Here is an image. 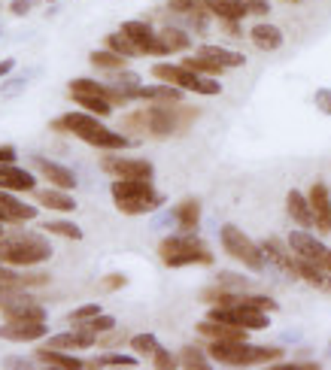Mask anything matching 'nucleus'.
<instances>
[{"label":"nucleus","mask_w":331,"mask_h":370,"mask_svg":"<svg viewBox=\"0 0 331 370\" xmlns=\"http://www.w3.org/2000/svg\"><path fill=\"white\" fill-rule=\"evenodd\" d=\"M13 67H15L13 58H3V61H0V79H3V77H10V73H13Z\"/></svg>","instance_id":"nucleus-51"},{"label":"nucleus","mask_w":331,"mask_h":370,"mask_svg":"<svg viewBox=\"0 0 331 370\" xmlns=\"http://www.w3.org/2000/svg\"><path fill=\"white\" fill-rule=\"evenodd\" d=\"M159 346H161V343H159V337H155V334H137V337H131V349L140 352V355L152 358V352L159 349Z\"/></svg>","instance_id":"nucleus-36"},{"label":"nucleus","mask_w":331,"mask_h":370,"mask_svg":"<svg viewBox=\"0 0 331 370\" xmlns=\"http://www.w3.org/2000/svg\"><path fill=\"white\" fill-rule=\"evenodd\" d=\"M152 364L155 367H161V370H173V367H179V355H170L168 349H155L152 352Z\"/></svg>","instance_id":"nucleus-42"},{"label":"nucleus","mask_w":331,"mask_h":370,"mask_svg":"<svg viewBox=\"0 0 331 370\" xmlns=\"http://www.w3.org/2000/svg\"><path fill=\"white\" fill-rule=\"evenodd\" d=\"M125 95L131 100H149V104H183V88L170 86H128Z\"/></svg>","instance_id":"nucleus-12"},{"label":"nucleus","mask_w":331,"mask_h":370,"mask_svg":"<svg viewBox=\"0 0 331 370\" xmlns=\"http://www.w3.org/2000/svg\"><path fill=\"white\" fill-rule=\"evenodd\" d=\"M173 218H177V225L183 228L186 234H195L197 225H201V204H197L195 198H186L183 204L173 209Z\"/></svg>","instance_id":"nucleus-27"},{"label":"nucleus","mask_w":331,"mask_h":370,"mask_svg":"<svg viewBox=\"0 0 331 370\" xmlns=\"http://www.w3.org/2000/svg\"><path fill=\"white\" fill-rule=\"evenodd\" d=\"M95 316H101V304H86V307H79V309H73V313L67 316L73 325H86L88 319H95Z\"/></svg>","instance_id":"nucleus-39"},{"label":"nucleus","mask_w":331,"mask_h":370,"mask_svg":"<svg viewBox=\"0 0 331 370\" xmlns=\"http://www.w3.org/2000/svg\"><path fill=\"white\" fill-rule=\"evenodd\" d=\"M261 252H264V258H268V262L277 267V271H283L286 276L298 280V255L292 252V246H289V243H280L277 237H271V240L261 243Z\"/></svg>","instance_id":"nucleus-13"},{"label":"nucleus","mask_w":331,"mask_h":370,"mask_svg":"<svg viewBox=\"0 0 331 370\" xmlns=\"http://www.w3.org/2000/svg\"><path fill=\"white\" fill-rule=\"evenodd\" d=\"M37 200L49 209H58V213H73V209H76V200L64 188H58V185H52V188H37Z\"/></svg>","instance_id":"nucleus-26"},{"label":"nucleus","mask_w":331,"mask_h":370,"mask_svg":"<svg viewBox=\"0 0 331 370\" xmlns=\"http://www.w3.org/2000/svg\"><path fill=\"white\" fill-rule=\"evenodd\" d=\"M183 67H188V70H195V73H201V77H219V73H225V67L213 64L210 58H204V55H192V58H186Z\"/></svg>","instance_id":"nucleus-33"},{"label":"nucleus","mask_w":331,"mask_h":370,"mask_svg":"<svg viewBox=\"0 0 331 370\" xmlns=\"http://www.w3.org/2000/svg\"><path fill=\"white\" fill-rule=\"evenodd\" d=\"M122 285H128V276L125 273H106L101 280V289L104 291H119Z\"/></svg>","instance_id":"nucleus-43"},{"label":"nucleus","mask_w":331,"mask_h":370,"mask_svg":"<svg viewBox=\"0 0 331 370\" xmlns=\"http://www.w3.org/2000/svg\"><path fill=\"white\" fill-rule=\"evenodd\" d=\"M289 246L298 258H307V262H316L328 271V262H331V249L325 246L322 240H316L313 234H307V228H298L289 234Z\"/></svg>","instance_id":"nucleus-11"},{"label":"nucleus","mask_w":331,"mask_h":370,"mask_svg":"<svg viewBox=\"0 0 331 370\" xmlns=\"http://www.w3.org/2000/svg\"><path fill=\"white\" fill-rule=\"evenodd\" d=\"M110 191L119 213L125 216H143L164 204V195L152 188V179H115L110 185Z\"/></svg>","instance_id":"nucleus-3"},{"label":"nucleus","mask_w":331,"mask_h":370,"mask_svg":"<svg viewBox=\"0 0 331 370\" xmlns=\"http://www.w3.org/2000/svg\"><path fill=\"white\" fill-rule=\"evenodd\" d=\"M204 3H207V10L216 15V19H222V22H243V19H250L243 0H204Z\"/></svg>","instance_id":"nucleus-24"},{"label":"nucleus","mask_w":331,"mask_h":370,"mask_svg":"<svg viewBox=\"0 0 331 370\" xmlns=\"http://www.w3.org/2000/svg\"><path fill=\"white\" fill-rule=\"evenodd\" d=\"M216 285H222V289H231V291H246V285H250V280L240 273H231V271H222L216 276Z\"/></svg>","instance_id":"nucleus-37"},{"label":"nucleus","mask_w":331,"mask_h":370,"mask_svg":"<svg viewBox=\"0 0 331 370\" xmlns=\"http://www.w3.org/2000/svg\"><path fill=\"white\" fill-rule=\"evenodd\" d=\"M0 237H3V228H0Z\"/></svg>","instance_id":"nucleus-55"},{"label":"nucleus","mask_w":331,"mask_h":370,"mask_svg":"<svg viewBox=\"0 0 331 370\" xmlns=\"http://www.w3.org/2000/svg\"><path fill=\"white\" fill-rule=\"evenodd\" d=\"M179 367L207 370V367H210V361H207L204 349H197V346H183V349H179Z\"/></svg>","instance_id":"nucleus-32"},{"label":"nucleus","mask_w":331,"mask_h":370,"mask_svg":"<svg viewBox=\"0 0 331 370\" xmlns=\"http://www.w3.org/2000/svg\"><path fill=\"white\" fill-rule=\"evenodd\" d=\"M197 55L210 58L213 64L225 67V70H231V67H243V64H246V55L234 52V49H225V46H213V43H204L201 49H197Z\"/></svg>","instance_id":"nucleus-23"},{"label":"nucleus","mask_w":331,"mask_h":370,"mask_svg":"<svg viewBox=\"0 0 331 370\" xmlns=\"http://www.w3.org/2000/svg\"><path fill=\"white\" fill-rule=\"evenodd\" d=\"M243 6H246V13H250V15H255V19H264V15L271 13L268 0H243Z\"/></svg>","instance_id":"nucleus-44"},{"label":"nucleus","mask_w":331,"mask_h":370,"mask_svg":"<svg viewBox=\"0 0 331 370\" xmlns=\"http://www.w3.org/2000/svg\"><path fill=\"white\" fill-rule=\"evenodd\" d=\"M0 188L6 191H37V179L31 170H22L19 164H0Z\"/></svg>","instance_id":"nucleus-17"},{"label":"nucleus","mask_w":331,"mask_h":370,"mask_svg":"<svg viewBox=\"0 0 331 370\" xmlns=\"http://www.w3.org/2000/svg\"><path fill=\"white\" fill-rule=\"evenodd\" d=\"M34 358L40 361V364H46V367H58V370H82V367H86L79 358L64 355V349H55V346H43V349H37V352H34Z\"/></svg>","instance_id":"nucleus-25"},{"label":"nucleus","mask_w":331,"mask_h":370,"mask_svg":"<svg viewBox=\"0 0 331 370\" xmlns=\"http://www.w3.org/2000/svg\"><path fill=\"white\" fill-rule=\"evenodd\" d=\"M159 37L168 43V49L170 52H186L188 46H192V40H188V33L186 31H179V28H164Z\"/></svg>","instance_id":"nucleus-34"},{"label":"nucleus","mask_w":331,"mask_h":370,"mask_svg":"<svg viewBox=\"0 0 331 370\" xmlns=\"http://www.w3.org/2000/svg\"><path fill=\"white\" fill-rule=\"evenodd\" d=\"M219 240H222V249H225L231 258H237L240 264H246L250 271L261 273L264 267H268V258H264L261 246H259V243H252L243 231L237 228V225H222Z\"/></svg>","instance_id":"nucleus-8"},{"label":"nucleus","mask_w":331,"mask_h":370,"mask_svg":"<svg viewBox=\"0 0 331 370\" xmlns=\"http://www.w3.org/2000/svg\"><path fill=\"white\" fill-rule=\"evenodd\" d=\"M197 109L179 106V104H152L146 109V131L152 137H170V134L186 131L197 119Z\"/></svg>","instance_id":"nucleus-6"},{"label":"nucleus","mask_w":331,"mask_h":370,"mask_svg":"<svg viewBox=\"0 0 331 370\" xmlns=\"http://www.w3.org/2000/svg\"><path fill=\"white\" fill-rule=\"evenodd\" d=\"M46 337V322H24V319H6L0 325V340H13V343H31Z\"/></svg>","instance_id":"nucleus-15"},{"label":"nucleus","mask_w":331,"mask_h":370,"mask_svg":"<svg viewBox=\"0 0 331 370\" xmlns=\"http://www.w3.org/2000/svg\"><path fill=\"white\" fill-rule=\"evenodd\" d=\"M310 209H313V228H319V234H331V195L322 182L310 185Z\"/></svg>","instance_id":"nucleus-14"},{"label":"nucleus","mask_w":331,"mask_h":370,"mask_svg":"<svg viewBox=\"0 0 331 370\" xmlns=\"http://www.w3.org/2000/svg\"><path fill=\"white\" fill-rule=\"evenodd\" d=\"M88 61H92V67H97V70H110L113 73V70H122L128 58L113 52V49H97V52L88 55Z\"/></svg>","instance_id":"nucleus-29"},{"label":"nucleus","mask_w":331,"mask_h":370,"mask_svg":"<svg viewBox=\"0 0 331 370\" xmlns=\"http://www.w3.org/2000/svg\"><path fill=\"white\" fill-rule=\"evenodd\" d=\"M286 213H289V218H292L298 228H313L310 200H307V195H301L298 188H292V191L286 195Z\"/></svg>","instance_id":"nucleus-20"},{"label":"nucleus","mask_w":331,"mask_h":370,"mask_svg":"<svg viewBox=\"0 0 331 370\" xmlns=\"http://www.w3.org/2000/svg\"><path fill=\"white\" fill-rule=\"evenodd\" d=\"M170 10L179 15H192V13H204L207 3L204 0H170Z\"/></svg>","instance_id":"nucleus-40"},{"label":"nucleus","mask_w":331,"mask_h":370,"mask_svg":"<svg viewBox=\"0 0 331 370\" xmlns=\"http://www.w3.org/2000/svg\"><path fill=\"white\" fill-rule=\"evenodd\" d=\"M207 352L225 367H259V364H274L277 358H283L280 346H252L246 340H210Z\"/></svg>","instance_id":"nucleus-2"},{"label":"nucleus","mask_w":331,"mask_h":370,"mask_svg":"<svg viewBox=\"0 0 331 370\" xmlns=\"http://www.w3.org/2000/svg\"><path fill=\"white\" fill-rule=\"evenodd\" d=\"M37 218V209L31 204H22L19 198H13L6 188H0V225L10 222H31Z\"/></svg>","instance_id":"nucleus-16"},{"label":"nucleus","mask_w":331,"mask_h":370,"mask_svg":"<svg viewBox=\"0 0 331 370\" xmlns=\"http://www.w3.org/2000/svg\"><path fill=\"white\" fill-rule=\"evenodd\" d=\"M250 40L255 43V49H261V52H277V49L283 46V31H280L277 24L259 22L250 28Z\"/></svg>","instance_id":"nucleus-22"},{"label":"nucleus","mask_w":331,"mask_h":370,"mask_svg":"<svg viewBox=\"0 0 331 370\" xmlns=\"http://www.w3.org/2000/svg\"><path fill=\"white\" fill-rule=\"evenodd\" d=\"M104 43H106V49H113V52H119V55H125V58H140V55H143V52H140V46L131 37H125L122 31L110 33Z\"/></svg>","instance_id":"nucleus-31"},{"label":"nucleus","mask_w":331,"mask_h":370,"mask_svg":"<svg viewBox=\"0 0 331 370\" xmlns=\"http://www.w3.org/2000/svg\"><path fill=\"white\" fill-rule=\"evenodd\" d=\"M70 100H76L82 109H88V113L95 115H110L113 113V104L106 100L104 95H86V91H70Z\"/></svg>","instance_id":"nucleus-28"},{"label":"nucleus","mask_w":331,"mask_h":370,"mask_svg":"<svg viewBox=\"0 0 331 370\" xmlns=\"http://www.w3.org/2000/svg\"><path fill=\"white\" fill-rule=\"evenodd\" d=\"M3 273H6V271H3V267H0V276H3Z\"/></svg>","instance_id":"nucleus-52"},{"label":"nucleus","mask_w":331,"mask_h":370,"mask_svg":"<svg viewBox=\"0 0 331 370\" xmlns=\"http://www.w3.org/2000/svg\"><path fill=\"white\" fill-rule=\"evenodd\" d=\"M10 13H13V15H28V13H31V0H13V3H10Z\"/></svg>","instance_id":"nucleus-48"},{"label":"nucleus","mask_w":331,"mask_h":370,"mask_svg":"<svg viewBox=\"0 0 331 370\" xmlns=\"http://www.w3.org/2000/svg\"><path fill=\"white\" fill-rule=\"evenodd\" d=\"M79 328H88V331H95L97 334V337H101V334H106V331H110V328H115V319L113 316H95V319H88V322L86 325H79Z\"/></svg>","instance_id":"nucleus-41"},{"label":"nucleus","mask_w":331,"mask_h":370,"mask_svg":"<svg viewBox=\"0 0 331 370\" xmlns=\"http://www.w3.org/2000/svg\"><path fill=\"white\" fill-rule=\"evenodd\" d=\"M137 364H140L137 358L122 355V352H110V355H104V358L92 361V364H88V367H137Z\"/></svg>","instance_id":"nucleus-35"},{"label":"nucleus","mask_w":331,"mask_h":370,"mask_svg":"<svg viewBox=\"0 0 331 370\" xmlns=\"http://www.w3.org/2000/svg\"><path fill=\"white\" fill-rule=\"evenodd\" d=\"M43 231L55 234V237H64V240H82V228L67 222V218H49V222H43Z\"/></svg>","instance_id":"nucleus-30"},{"label":"nucleus","mask_w":331,"mask_h":370,"mask_svg":"<svg viewBox=\"0 0 331 370\" xmlns=\"http://www.w3.org/2000/svg\"><path fill=\"white\" fill-rule=\"evenodd\" d=\"M289 3H298V0H289Z\"/></svg>","instance_id":"nucleus-54"},{"label":"nucleus","mask_w":331,"mask_h":370,"mask_svg":"<svg viewBox=\"0 0 331 370\" xmlns=\"http://www.w3.org/2000/svg\"><path fill=\"white\" fill-rule=\"evenodd\" d=\"M197 334H204V337H210V340H246V328L219 322V319H210V316L197 325Z\"/></svg>","instance_id":"nucleus-21"},{"label":"nucleus","mask_w":331,"mask_h":370,"mask_svg":"<svg viewBox=\"0 0 331 370\" xmlns=\"http://www.w3.org/2000/svg\"><path fill=\"white\" fill-rule=\"evenodd\" d=\"M34 164H37V170L43 173L49 182L58 185V188H64V191L76 188V173L67 170L64 164H55V161H49V158H34Z\"/></svg>","instance_id":"nucleus-18"},{"label":"nucleus","mask_w":331,"mask_h":370,"mask_svg":"<svg viewBox=\"0 0 331 370\" xmlns=\"http://www.w3.org/2000/svg\"><path fill=\"white\" fill-rule=\"evenodd\" d=\"M3 367H19V370H28V367H34V361H24L19 355H13V358H3Z\"/></svg>","instance_id":"nucleus-49"},{"label":"nucleus","mask_w":331,"mask_h":370,"mask_svg":"<svg viewBox=\"0 0 331 370\" xmlns=\"http://www.w3.org/2000/svg\"><path fill=\"white\" fill-rule=\"evenodd\" d=\"M210 319H219V322H228V325H237V328H246V331H264L271 325V316L264 309H252V307H213Z\"/></svg>","instance_id":"nucleus-9"},{"label":"nucleus","mask_w":331,"mask_h":370,"mask_svg":"<svg viewBox=\"0 0 331 370\" xmlns=\"http://www.w3.org/2000/svg\"><path fill=\"white\" fill-rule=\"evenodd\" d=\"M122 340H125V334H119L115 328H110L106 334H101V343H104V346H115V343H122Z\"/></svg>","instance_id":"nucleus-47"},{"label":"nucleus","mask_w":331,"mask_h":370,"mask_svg":"<svg viewBox=\"0 0 331 370\" xmlns=\"http://www.w3.org/2000/svg\"><path fill=\"white\" fill-rule=\"evenodd\" d=\"M70 91H86V95H110V86H101V82H95V79H73L70 82ZM110 100V97H106Z\"/></svg>","instance_id":"nucleus-38"},{"label":"nucleus","mask_w":331,"mask_h":370,"mask_svg":"<svg viewBox=\"0 0 331 370\" xmlns=\"http://www.w3.org/2000/svg\"><path fill=\"white\" fill-rule=\"evenodd\" d=\"M55 131H70V134H76V140L88 143V146H95V149H104V152H122V149H128V146H137V140H128L125 134L104 128V124L95 119V113L92 115H86V113L61 115V119L55 122Z\"/></svg>","instance_id":"nucleus-1"},{"label":"nucleus","mask_w":331,"mask_h":370,"mask_svg":"<svg viewBox=\"0 0 331 370\" xmlns=\"http://www.w3.org/2000/svg\"><path fill=\"white\" fill-rule=\"evenodd\" d=\"M101 170L115 176V179H152L155 167L143 161V158H115V155H104L101 158Z\"/></svg>","instance_id":"nucleus-10"},{"label":"nucleus","mask_w":331,"mask_h":370,"mask_svg":"<svg viewBox=\"0 0 331 370\" xmlns=\"http://www.w3.org/2000/svg\"><path fill=\"white\" fill-rule=\"evenodd\" d=\"M152 77L161 82H170V86H177L183 91H197V95H207V97H216L222 91L216 77H201V73L188 70L183 64H155Z\"/></svg>","instance_id":"nucleus-7"},{"label":"nucleus","mask_w":331,"mask_h":370,"mask_svg":"<svg viewBox=\"0 0 331 370\" xmlns=\"http://www.w3.org/2000/svg\"><path fill=\"white\" fill-rule=\"evenodd\" d=\"M24 82H28V79H13V82H6V86L0 88V95H3V97H15V95H19V91L24 88Z\"/></svg>","instance_id":"nucleus-46"},{"label":"nucleus","mask_w":331,"mask_h":370,"mask_svg":"<svg viewBox=\"0 0 331 370\" xmlns=\"http://www.w3.org/2000/svg\"><path fill=\"white\" fill-rule=\"evenodd\" d=\"M316 106H319V113H325V115H331V88H319L316 91Z\"/></svg>","instance_id":"nucleus-45"},{"label":"nucleus","mask_w":331,"mask_h":370,"mask_svg":"<svg viewBox=\"0 0 331 370\" xmlns=\"http://www.w3.org/2000/svg\"><path fill=\"white\" fill-rule=\"evenodd\" d=\"M328 273H331V262H328Z\"/></svg>","instance_id":"nucleus-53"},{"label":"nucleus","mask_w":331,"mask_h":370,"mask_svg":"<svg viewBox=\"0 0 331 370\" xmlns=\"http://www.w3.org/2000/svg\"><path fill=\"white\" fill-rule=\"evenodd\" d=\"M97 343V334L88 331V328H76V331H67V334H55L49 337L46 346H55V349H92Z\"/></svg>","instance_id":"nucleus-19"},{"label":"nucleus","mask_w":331,"mask_h":370,"mask_svg":"<svg viewBox=\"0 0 331 370\" xmlns=\"http://www.w3.org/2000/svg\"><path fill=\"white\" fill-rule=\"evenodd\" d=\"M52 258V243L40 234H13L0 240V262L13 267H34Z\"/></svg>","instance_id":"nucleus-5"},{"label":"nucleus","mask_w":331,"mask_h":370,"mask_svg":"<svg viewBox=\"0 0 331 370\" xmlns=\"http://www.w3.org/2000/svg\"><path fill=\"white\" fill-rule=\"evenodd\" d=\"M159 255L168 267H210L213 264V252L207 249V243L195 234H170L159 243Z\"/></svg>","instance_id":"nucleus-4"},{"label":"nucleus","mask_w":331,"mask_h":370,"mask_svg":"<svg viewBox=\"0 0 331 370\" xmlns=\"http://www.w3.org/2000/svg\"><path fill=\"white\" fill-rule=\"evenodd\" d=\"M15 158H19V152L13 146H0V164H15Z\"/></svg>","instance_id":"nucleus-50"}]
</instances>
